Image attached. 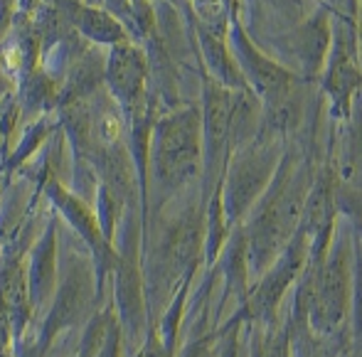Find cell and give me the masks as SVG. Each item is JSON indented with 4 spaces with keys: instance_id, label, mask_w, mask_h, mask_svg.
<instances>
[{
    "instance_id": "obj_1",
    "label": "cell",
    "mask_w": 362,
    "mask_h": 357,
    "mask_svg": "<svg viewBox=\"0 0 362 357\" xmlns=\"http://www.w3.org/2000/svg\"><path fill=\"white\" fill-rule=\"evenodd\" d=\"M197 160V121L195 114H177L163 121L158 136V165L168 180H182Z\"/></svg>"
},
{
    "instance_id": "obj_2",
    "label": "cell",
    "mask_w": 362,
    "mask_h": 357,
    "mask_svg": "<svg viewBox=\"0 0 362 357\" xmlns=\"http://www.w3.org/2000/svg\"><path fill=\"white\" fill-rule=\"evenodd\" d=\"M141 79H144V67H141V59L136 57L131 49H121L111 59V81H114V89L121 96H134L141 91Z\"/></svg>"
}]
</instances>
